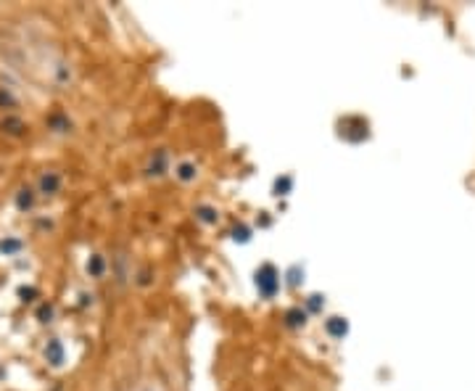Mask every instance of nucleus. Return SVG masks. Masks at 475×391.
<instances>
[{"label": "nucleus", "instance_id": "nucleus-1", "mask_svg": "<svg viewBox=\"0 0 475 391\" xmlns=\"http://www.w3.org/2000/svg\"><path fill=\"white\" fill-rule=\"evenodd\" d=\"M45 357H48L50 365H61V360H64V349H61V344H59V341H50V344H48V349H45Z\"/></svg>", "mask_w": 475, "mask_h": 391}, {"label": "nucleus", "instance_id": "nucleus-2", "mask_svg": "<svg viewBox=\"0 0 475 391\" xmlns=\"http://www.w3.org/2000/svg\"><path fill=\"white\" fill-rule=\"evenodd\" d=\"M40 188H42V193H56V190H59V177H56V175H42Z\"/></svg>", "mask_w": 475, "mask_h": 391}, {"label": "nucleus", "instance_id": "nucleus-3", "mask_svg": "<svg viewBox=\"0 0 475 391\" xmlns=\"http://www.w3.org/2000/svg\"><path fill=\"white\" fill-rule=\"evenodd\" d=\"M3 130L11 132V135H19L21 130H24V122H21V119H14V117H8V119H3Z\"/></svg>", "mask_w": 475, "mask_h": 391}, {"label": "nucleus", "instance_id": "nucleus-4", "mask_svg": "<svg viewBox=\"0 0 475 391\" xmlns=\"http://www.w3.org/2000/svg\"><path fill=\"white\" fill-rule=\"evenodd\" d=\"M32 190H19V196H16V204H19V209H29V206H32Z\"/></svg>", "mask_w": 475, "mask_h": 391}, {"label": "nucleus", "instance_id": "nucleus-5", "mask_svg": "<svg viewBox=\"0 0 475 391\" xmlns=\"http://www.w3.org/2000/svg\"><path fill=\"white\" fill-rule=\"evenodd\" d=\"M21 243H19V240H3V243H0V249H3L6 251V254H8V251H16Z\"/></svg>", "mask_w": 475, "mask_h": 391}, {"label": "nucleus", "instance_id": "nucleus-6", "mask_svg": "<svg viewBox=\"0 0 475 391\" xmlns=\"http://www.w3.org/2000/svg\"><path fill=\"white\" fill-rule=\"evenodd\" d=\"M37 315H40L42 323H48V320L53 317V309H50V307H40V312H37Z\"/></svg>", "mask_w": 475, "mask_h": 391}, {"label": "nucleus", "instance_id": "nucleus-7", "mask_svg": "<svg viewBox=\"0 0 475 391\" xmlns=\"http://www.w3.org/2000/svg\"><path fill=\"white\" fill-rule=\"evenodd\" d=\"M11 103H14V98L8 93H0V106H11Z\"/></svg>", "mask_w": 475, "mask_h": 391}]
</instances>
